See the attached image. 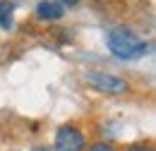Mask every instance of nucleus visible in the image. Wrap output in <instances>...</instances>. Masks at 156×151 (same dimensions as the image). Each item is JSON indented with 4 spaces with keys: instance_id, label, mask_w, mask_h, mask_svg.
Returning a JSON list of instances; mask_svg holds the SVG:
<instances>
[{
    "instance_id": "f257e3e1",
    "label": "nucleus",
    "mask_w": 156,
    "mask_h": 151,
    "mask_svg": "<svg viewBox=\"0 0 156 151\" xmlns=\"http://www.w3.org/2000/svg\"><path fill=\"white\" fill-rule=\"evenodd\" d=\"M106 46L113 55L122 58V60H135V58H142L147 53V41L139 38L132 31V29H125V26H115L108 31L106 36Z\"/></svg>"
},
{
    "instance_id": "f03ea898",
    "label": "nucleus",
    "mask_w": 156,
    "mask_h": 151,
    "mask_svg": "<svg viewBox=\"0 0 156 151\" xmlns=\"http://www.w3.org/2000/svg\"><path fill=\"white\" fill-rule=\"evenodd\" d=\"M84 79H87V84H91L101 94H122V91H127V82L115 75H108V72H87Z\"/></svg>"
},
{
    "instance_id": "7ed1b4c3",
    "label": "nucleus",
    "mask_w": 156,
    "mask_h": 151,
    "mask_svg": "<svg viewBox=\"0 0 156 151\" xmlns=\"http://www.w3.org/2000/svg\"><path fill=\"white\" fill-rule=\"evenodd\" d=\"M84 149V134L72 125H62L55 134V151H82Z\"/></svg>"
},
{
    "instance_id": "20e7f679",
    "label": "nucleus",
    "mask_w": 156,
    "mask_h": 151,
    "mask_svg": "<svg viewBox=\"0 0 156 151\" xmlns=\"http://www.w3.org/2000/svg\"><path fill=\"white\" fill-rule=\"evenodd\" d=\"M65 12V5H60L58 0H41L36 5V15L39 19H46V22H55V19L62 17Z\"/></svg>"
},
{
    "instance_id": "39448f33",
    "label": "nucleus",
    "mask_w": 156,
    "mask_h": 151,
    "mask_svg": "<svg viewBox=\"0 0 156 151\" xmlns=\"http://www.w3.org/2000/svg\"><path fill=\"white\" fill-rule=\"evenodd\" d=\"M15 7H17L15 0H0V26H2V29H10V26H12Z\"/></svg>"
},
{
    "instance_id": "423d86ee",
    "label": "nucleus",
    "mask_w": 156,
    "mask_h": 151,
    "mask_svg": "<svg viewBox=\"0 0 156 151\" xmlns=\"http://www.w3.org/2000/svg\"><path fill=\"white\" fill-rule=\"evenodd\" d=\"M87 151H115L111 144H106V142H98V144H91Z\"/></svg>"
},
{
    "instance_id": "0eeeda50",
    "label": "nucleus",
    "mask_w": 156,
    "mask_h": 151,
    "mask_svg": "<svg viewBox=\"0 0 156 151\" xmlns=\"http://www.w3.org/2000/svg\"><path fill=\"white\" fill-rule=\"evenodd\" d=\"M127 151H154L151 146H144V144H137V146H130Z\"/></svg>"
},
{
    "instance_id": "6e6552de",
    "label": "nucleus",
    "mask_w": 156,
    "mask_h": 151,
    "mask_svg": "<svg viewBox=\"0 0 156 151\" xmlns=\"http://www.w3.org/2000/svg\"><path fill=\"white\" fill-rule=\"evenodd\" d=\"M79 0H60V5H67V7H72V5H77Z\"/></svg>"
},
{
    "instance_id": "1a4fd4ad",
    "label": "nucleus",
    "mask_w": 156,
    "mask_h": 151,
    "mask_svg": "<svg viewBox=\"0 0 156 151\" xmlns=\"http://www.w3.org/2000/svg\"><path fill=\"white\" fill-rule=\"evenodd\" d=\"M34 151H51V149H48V146H36Z\"/></svg>"
}]
</instances>
